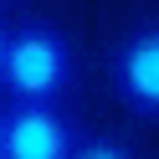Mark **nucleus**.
<instances>
[{"label": "nucleus", "instance_id": "obj_3", "mask_svg": "<svg viewBox=\"0 0 159 159\" xmlns=\"http://www.w3.org/2000/svg\"><path fill=\"white\" fill-rule=\"evenodd\" d=\"M108 77L134 118H159V21H144L113 41Z\"/></svg>", "mask_w": 159, "mask_h": 159}, {"label": "nucleus", "instance_id": "obj_2", "mask_svg": "<svg viewBox=\"0 0 159 159\" xmlns=\"http://www.w3.org/2000/svg\"><path fill=\"white\" fill-rule=\"evenodd\" d=\"M77 123L62 103H5L0 108V159H72Z\"/></svg>", "mask_w": 159, "mask_h": 159}, {"label": "nucleus", "instance_id": "obj_5", "mask_svg": "<svg viewBox=\"0 0 159 159\" xmlns=\"http://www.w3.org/2000/svg\"><path fill=\"white\" fill-rule=\"evenodd\" d=\"M5 31H11V26H0V52H5Z\"/></svg>", "mask_w": 159, "mask_h": 159}, {"label": "nucleus", "instance_id": "obj_1", "mask_svg": "<svg viewBox=\"0 0 159 159\" xmlns=\"http://www.w3.org/2000/svg\"><path fill=\"white\" fill-rule=\"evenodd\" d=\"M72 82H77V52L62 26L21 21L5 31V52H0L5 103H62Z\"/></svg>", "mask_w": 159, "mask_h": 159}, {"label": "nucleus", "instance_id": "obj_4", "mask_svg": "<svg viewBox=\"0 0 159 159\" xmlns=\"http://www.w3.org/2000/svg\"><path fill=\"white\" fill-rule=\"evenodd\" d=\"M72 159H139V149L123 144V139H113V134H82Z\"/></svg>", "mask_w": 159, "mask_h": 159}]
</instances>
